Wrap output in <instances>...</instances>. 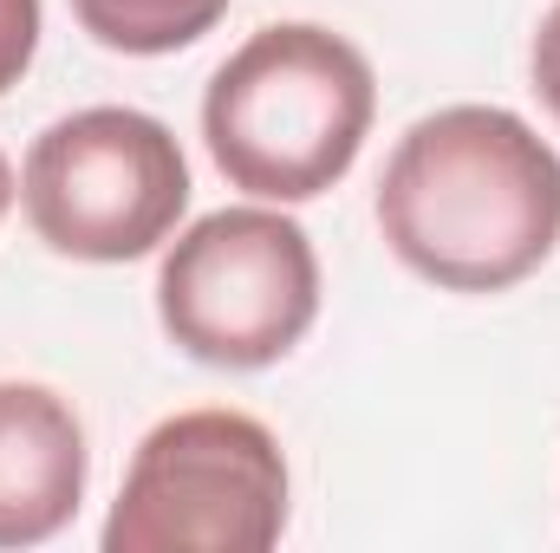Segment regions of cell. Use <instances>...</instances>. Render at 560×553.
Masks as SVG:
<instances>
[{
    "instance_id": "1",
    "label": "cell",
    "mask_w": 560,
    "mask_h": 553,
    "mask_svg": "<svg viewBox=\"0 0 560 553\" xmlns=\"http://www.w3.org/2000/svg\"><path fill=\"white\" fill-rule=\"evenodd\" d=\"M378 228L443 293H509L560 242V156L502 105L430 111L378 176Z\"/></svg>"
},
{
    "instance_id": "2",
    "label": "cell",
    "mask_w": 560,
    "mask_h": 553,
    "mask_svg": "<svg viewBox=\"0 0 560 553\" xmlns=\"http://www.w3.org/2000/svg\"><path fill=\"white\" fill-rule=\"evenodd\" d=\"M378 85L352 39L280 20L222 59L202 98V138L215 169L261 202L326 196L372 138Z\"/></svg>"
},
{
    "instance_id": "3",
    "label": "cell",
    "mask_w": 560,
    "mask_h": 553,
    "mask_svg": "<svg viewBox=\"0 0 560 553\" xmlns=\"http://www.w3.org/2000/svg\"><path fill=\"white\" fill-rule=\"evenodd\" d=\"M287 528V456L248 411L163 416L112 502L105 553H268Z\"/></svg>"
},
{
    "instance_id": "4",
    "label": "cell",
    "mask_w": 560,
    "mask_h": 553,
    "mask_svg": "<svg viewBox=\"0 0 560 553\" xmlns=\"http://www.w3.org/2000/svg\"><path fill=\"white\" fill-rule=\"evenodd\" d=\"M156 319L196 365H280L319 319V255L275 209H215L163 255Z\"/></svg>"
},
{
    "instance_id": "5",
    "label": "cell",
    "mask_w": 560,
    "mask_h": 553,
    "mask_svg": "<svg viewBox=\"0 0 560 553\" xmlns=\"http://www.w3.org/2000/svg\"><path fill=\"white\" fill-rule=\"evenodd\" d=\"M20 202L33 235L72 261H143L189 209V163L163 118L92 105L46 125L26 150Z\"/></svg>"
},
{
    "instance_id": "6",
    "label": "cell",
    "mask_w": 560,
    "mask_h": 553,
    "mask_svg": "<svg viewBox=\"0 0 560 553\" xmlns=\"http://www.w3.org/2000/svg\"><path fill=\"white\" fill-rule=\"evenodd\" d=\"M85 430L79 411L26 378H0V548L52 541L85 502Z\"/></svg>"
},
{
    "instance_id": "7",
    "label": "cell",
    "mask_w": 560,
    "mask_h": 553,
    "mask_svg": "<svg viewBox=\"0 0 560 553\" xmlns=\"http://www.w3.org/2000/svg\"><path fill=\"white\" fill-rule=\"evenodd\" d=\"M72 13L98 46L131 59H163L196 46L229 13V0H72Z\"/></svg>"
},
{
    "instance_id": "8",
    "label": "cell",
    "mask_w": 560,
    "mask_h": 553,
    "mask_svg": "<svg viewBox=\"0 0 560 553\" xmlns=\"http://www.w3.org/2000/svg\"><path fill=\"white\" fill-rule=\"evenodd\" d=\"M39 52V0H0V98L26 79Z\"/></svg>"
},
{
    "instance_id": "9",
    "label": "cell",
    "mask_w": 560,
    "mask_h": 553,
    "mask_svg": "<svg viewBox=\"0 0 560 553\" xmlns=\"http://www.w3.org/2000/svg\"><path fill=\"white\" fill-rule=\"evenodd\" d=\"M535 92H541V105L560 118V0L541 13V33H535Z\"/></svg>"
},
{
    "instance_id": "10",
    "label": "cell",
    "mask_w": 560,
    "mask_h": 553,
    "mask_svg": "<svg viewBox=\"0 0 560 553\" xmlns=\"http://www.w3.org/2000/svg\"><path fill=\"white\" fill-rule=\"evenodd\" d=\"M7 202H13V169H7V156H0V215H7Z\"/></svg>"
}]
</instances>
